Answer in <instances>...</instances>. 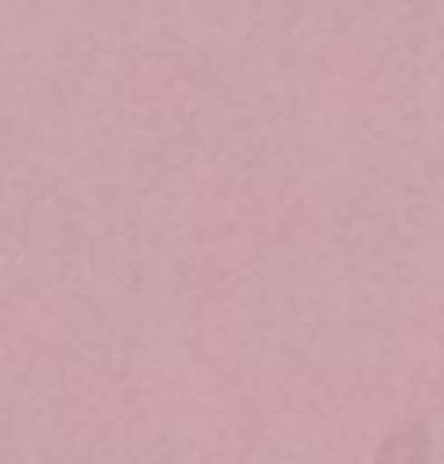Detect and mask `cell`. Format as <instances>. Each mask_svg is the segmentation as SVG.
Instances as JSON below:
<instances>
[{
    "label": "cell",
    "mask_w": 444,
    "mask_h": 464,
    "mask_svg": "<svg viewBox=\"0 0 444 464\" xmlns=\"http://www.w3.org/2000/svg\"><path fill=\"white\" fill-rule=\"evenodd\" d=\"M374 464H430V430H424V424H400V430L380 444Z\"/></svg>",
    "instance_id": "6da1fadb"
}]
</instances>
